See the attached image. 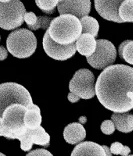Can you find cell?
<instances>
[{"mask_svg":"<svg viewBox=\"0 0 133 156\" xmlns=\"http://www.w3.org/2000/svg\"><path fill=\"white\" fill-rule=\"evenodd\" d=\"M95 94L110 111L121 113L133 109V68L123 64L105 67L97 78Z\"/></svg>","mask_w":133,"mask_h":156,"instance_id":"6da1fadb","label":"cell"},{"mask_svg":"<svg viewBox=\"0 0 133 156\" xmlns=\"http://www.w3.org/2000/svg\"><path fill=\"white\" fill-rule=\"evenodd\" d=\"M47 30L50 37L60 44L76 42L82 33L80 19L71 14H60V16L52 19Z\"/></svg>","mask_w":133,"mask_h":156,"instance_id":"7a4b0ae2","label":"cell"},{"mask_svg":"<svg viewBox=\"0 0 133 156\" xmlns=\"http://www.w3.org/2000/svg\"><path fill=\"white\" fill-rule=\"evenodd\" d=\"M27 106L13 103L5 108L2 113V122L0 126V136L8 139H19L25 133L27 127L24 123Z\"/></svg>","mask_w":133,"mask_h":156,"instance_id":"3957f363","label":"cell"},{"mask_svg":"<svg viewBox=\"0 0 133 156\" xmlns=\"http://www.w3.org/2000/svg\"><path fill=\"white\" fill-rule=\"evenodd\" d=\"M6 46L8 52L11 53L14 57L27 58L36 50L37 40L30 30L21 28L9 34Z\"/></svg>","mask_w":133,"mask_h":156,"instance_id":"277c9868","label":"cell"},{"mask_svg":"<svg viewBox=\"0 0 133 156\" xmlns=\"http://www.w3.org/2000/svg\"><path fill=\"white\" fill-rule=\"evenodd\" d=\"M13 103H20L29 107L33 104L30 93L22 85L7 82L0 84V117L5 108Z\"/></svg>","mask_w":133,"mask_h":156,"instance_id":"5b68a950","label":"cell"},{"mask_svg":"<svg viewBox=\"0 0 133 156\" xmlns=\"http://www.w3.org/2000/svg\"><path fill=\"white\" fill-rule=\"evenodd\" d=\"M25 12V7L20 0L0 2V28L12 30L21 26Z\"/></svg>","mask_w":133,"mask_h":156,"instance_id":"8992f818","label":"cell"},{"mask_svg":"<svg viewBox=\"0 0 133 156\" xmlns=\"http://www.w3.org/2000/svg\"><path fill=\"white\" fill-rule=\"evenodd\" d=\"M70 92L82 99H90L95 95V76L88 69L76 71L69 83Z\"/></svg>","mask_w":133,"mask_h":156,"instance_id":"52a82bcc","label":"cell"},{"mask_svg":"<svg viewBox=\"0 0 133 156\" xmlns=\"http://www.w3.org/2000/svg\"><path fill=\"white\" fill-rule=\"evenodd\" d=\"M116 49L110 41L106 39L96 40V49L92 55L87 57V62L95 69H104L113 64L116 59Z\"/></svg>","mask_w":133,"mask_h":156,"instance_id":"ba28073f","label":"cell"},{"mask_svg":"<svg viewBox=\"0 0 133 156\" xmlns=\"http://www.w3.org/2000/svg\"><path fill=\"white\" fill-rule=\"evenodd\" d=\"M43 49L49 57L59 61H64L71 58L76 52V43L60 44L55 42L50 37L48 30H46L43 36Z\"/></svg>","mask_w":133,"mask_h":156,"instance_id":"9c48e42d","label":"cell"},{"mask_svg":"<svg viewBox=\"0 0 133 156\" xmlns=\"http://www.w3.org/2000/svg\"><path fill=\"white\" fill-rule=\"evenodd\" d=\"M18 140H20V147L23 151H30L33 144L44 147H48L50 144V136L42 126H38L34 129L27 128L25 133Z\"/></svg>","mask_w":133,"mask_h":156,"instance_id":"30bf717a","label":"cell"},{"mask_svg":"<svg viewBox=\"0 0 133 156\" xmlns=\"http://www.w3.org/2000/svg\"><path fill=\"white\" fill-rule=\"evenodd\" d=\"M60 14H71L78 18L87 16L91 9L90 0H62L57 4Z\"/></svg>","mask_w":133,"mask_h":156,"instance_id":"8fae6325","label":"cell"},{"mask_svg":"<svg viewBox=\"0 0 133 156\" xmlns=\"http://www.w3.org/2000/svg\"><path fill=\"white\" fill-rule=\"evenodd\" d=\"M124 0H94L95 9L98 14L108 21L123 23L119 17V6Z\"/></svg>","mask_w":133,"mask_h":156,"instance_id":"7c38bea8","label":"cell"},{"mask_svg":"<svg viewBox=\"0 0 133 156\" xmlns=\"http://www.w3.org/2000/svg\"><path fill=\"white\" fill-rule=\"evenodd\" d=\"M63 136H64V139L67 143L78 144L85 138L86 131L82 124L74 122L65 127Z\"/></svg>","mask_w":133,"mask_h":156,"instance_id":"4fadbf2b","label":"cell"},{"mask_svg":"<svg viewBox=\"0 0 133 156\" xmlns=\"http://www.w3.org/2000/svg\"><path fill=\"white\" fill-rule=\"evenodd\" d=\"M75 43L76 50L86 57L92 55L96 49V39L92 34L89 33H81Z\"/></svg>","mask_w":133,"mask_h":156,"instance_id":"5bb4252c","label":"cell"},{"mask_svg":"<svg viewBox=\"0 0 133 156\" xmlns=\"http://www.w3.org/2000/svg\"><path fill=\"white\" fill-rule=\"evenodd\" d=\"M115 128L120 132L129 133L133 131V115L126 112H114L111 116Z\"/></svg>","mask_w":133,"mask_h":156,"instance_id":"9a60e30c","label":"cell"},{"mask_svg":"<svg viewBox=\"0 0 133 156\" xmlns=\"http://www.w3.org/2000/svg\"><path fill=\"white\" fill-rule=\"evenodd\" d=\"M71 155H98L105 156V151L103 146H100L99 144L94 142H82L77 144L73 149Z\"/></svg>","mask_w":133,"mask_h":156,"instance_id":"2e32d148","label":"cell"},{"mask_svg":"<svg viewBox=\"0 0 133 156\" xmlns=\"http://www.w3.org/2000/svg\"><path fill=\"white\" fill-rule=\"evenodd\" d=\"M42 121V117L40 114V109L37 105L32 104L27 107L25 115H24V123L25 126L29 129L37 128L40 126Z\"/></svg>","mask_w":133,"mask_h":156,"instance_id":"e0dca14e","label":"cell"},{"mask_svg":"<svg viewBox=\"0 0 133 156\" xmlns=\"http://www.w3.org/2000/svg\"><path fill=\"white\" fill-rule=\"evenodd\" d=\"M80 23L82 27V33H89L92 34L94 37L97 36L98 31H99V24L98 21L90 16H84L80 18Z\"/></svg>","mask_w":133,"mask_h":156,"instance_id":"ac0fdd59","label":"cell"},{"mask_svg":"<svg viewBox=\"0 0 133 156\" xmlns=\"http://www.w3.org/2000/svg\"><path fill=\"white\" fill-rule=\"evenodd\" d=\"M118 54L121 59L133 65V40H125L118 48Z\"/></svg>","mask_w":133,"mask_h":156,"instance_id":"d6986e66","label":"cell"},{"mask_svg":"<svg viewBox=\"0 0 133 156\" xmlns=\"http://www.w3.org/2000/svg\"><path fill=\"white\" fill-rule=\"evenodd\" d=\"M118 13L122 22H133V0H124L119 6Z\"/></svg>","mask_w":133,"mask_h":156,"instance_id":"ffe728a7","label":"cell"},{"mask_svg":"<svg viewBox=\"0 0 133 156\" xmlns=\"http://www.w3.org/2000/svg\"><path fill=\"white\" fill-rule=\"evenodd\" d=\"M58 2V0H35V3L38 6V8L47 14L54 13V10L57 7Z\"/></svg>","mask_w":133,"mask_h":156,"instance_id":"44dd1931","label":"cell"},{"mask_svg":"<svg viewBox=\"0 0 133 156\" xmlns=\"http://www.w3.org/2000/svg\"><path fill=\"white\" fill-rule=\"evenodd\" d=\"M51 18L48 16H39L37 17V20L35 24L30 28V30H37V29H44L47 30L49 25L51 23Z\"/></svg>","mask_w":133,"mask_h":156,"instance_id":"7402d4cb","label":"cell"},{"mask_svg":"<svg viewBox=\"0 0 133 156\" xmlns=\"http://www.w3.org/2000/svg\"><path fill=\"white\" fill-rule=\"evenodd\" d=\"M110 151L112 154H120V155L126 156L130 153V148L128 146L122 145L120 142H114L111 144Z\"/></svg>","mask_w":133,"mask_h":156,"instance_id":"603a6c76","label":"cell"},{"mask_svg":"<svg viewBox=\"0 0 133 156\" xmlns=\"http://www.w3.org/2000/svg\"><path fill=\"white\" fill-rule=\"evenodd\" d=\"M115 130V125L112 120H105L101 124V131L106 134V135H110L114 132Z\"/></svg>","mask_w":133,"mask_h":156,"instance_id":"cb8c5ba5","label":"cell"},{"mask_svg":"<svg viewBox=\"0 0 133 156\" xmlns=\"http://www.w3.org/2000/svg\"><path fill=\"white\" fill-rule=\"evenodd\" d=\"M36 20H37V16L33 12H25V14H24V21L26 22L29 29L34 25Z\"/></svg>","mask_w":133,"mask_h":156,"instance_id":"d4e9b609","label":"cell"},{"mask_svg":"<svg viewBox=\"0 0 133 156\" xmlns=\"http://www.w3.org/2000/svg\"><path fill=\"white\" fill-rule=\"evenodd\" d=\"M27 155H49L51 156L52 154L46 149H37V150H33V151H28Z\"/></svg>","mask_w":133,"mask_h":156,"instance_id":"484cf974","label":"cell"},{"mask_svg":"<svg viewBox=\"0 0 133 156\" xmlns=\"http://www.w3.org/2000/svg\"><path fill=\"white\" fill-rule=\"evenodd\" d=\"M7 55H8V51L6 50L5 47H3V46H0V61H2V60H5L7 58Z\"/></svg>","mask_w":133,"mask_h":156,"instance_id":"4316f807","label":"cell"},{"mask_svg":"<svg viewBox=\"0 0 133 156\" xmlns=\"http://www.w3.org/2000/svg\"><path fill=\"white\" fill-rule=\"evenodd\" d=\"M79 96L78 95H76L74 93H72V92H70V93L68 94V100L70 102H72V103H75V102H77L79 100Z\"/></svg>","mask_w":133,"mask_h":156,"instance_id":"83f0119b","label":"cell"},{"mask_svg":"<svg viewBox=\"0 0 133 156\" xmlns=\"http://www.w3.org/2000/svg\"><path fill=\"white\" fill-rule=\"evenodd\" d=\"M103 149H104V151H105V154H106V156H110L112 153H111V151H110V149L108 148L107 146H103Z\"/></svg>","mask_w":133,"mask_h":156,"instance_id":"f1b7e54d","label":"cell"},{"mask_svg":"<svg viewBox=\"0 0 133 156\" xmlns=\"http://www.w3.org/2000/svg\"><path fill=\"white\" fill-rule=\"evenodd\" d=\"M10 0H0V2H8Z\"/></svg>","mask_w":133,"mask_h":156,"instance_id":"f546056e","label":"cell"},{"mask_svg":"<svg viewBox=\"0 0 133 156\" xmlns=\"http://www.w3.org/2000/svg\"><path fill=\"white\" fill-rule=\"evenodd\" d=\"M1 122H2V117H0V126H1Z\"/></svg>","mask_w":133,"mask_h":156,"instance_id":"4dcf8cb0","label":"cell"},{"mask_svg":"<svg viewBox=\"0 0 133 156\" xmlns=\"http://www.w3.org/2000/svg\"><path fill=\"white\" fill-rule=\"evenodd\" d=\"M0 155H2V156H4V154H3V153H0Z\"/></svg>","mask_w":133,"mask_h":156,"instance_id":"1f68e13d","label":"cell"},{"mask_svg":"<svg viewBox=\"0 0 133 156\" xmlns=\"http://www.w3.org/2000/svg\"><path fill=\"white\" fill-rule=\"evenodd\" d=\"M58 1H59V2H60V1H62V0H58Z\"/></svg>","mask_w":133,"mask_h":156,"instance_id":"d6a6232c","label":"cell"}]
</instances>
